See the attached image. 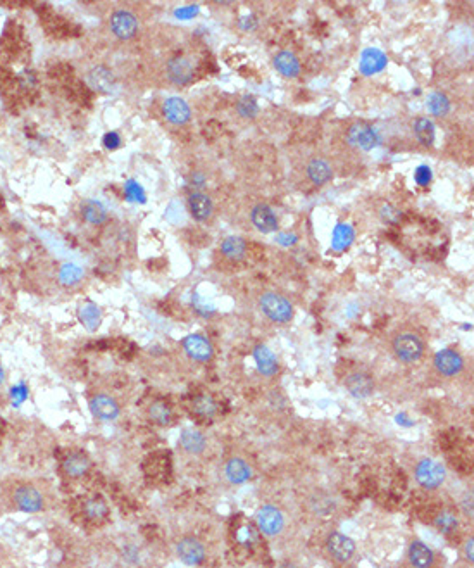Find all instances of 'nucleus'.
Returning <instances> with one entry per match:
<instances>
[{
    "instance_id": "7",
    "label": "nucleus",
    "mask_w": 474,
    "mask_h": 568,
    "mask_svg": "<svg viewBox=\"0 0 474 568\" xmlns=\"http://www.w3.org/2000/svg\"><path fill=\"white\" fill-rule=\"evenodd\" d=\"M347 140L352 147L361 149V151H372L381 144V137H379L378 130L368 123L352 125L347 134Z\"/></svg>"
},
{
    "instance_id": "20",
    "label": "nucleus",
    "mask_w": 474,
    "mask_h": 568,
    "mask_svg": "<svg viewBox=\"0 0 474 568\" xmlns=\"http://www.w3.org/2000/svg\"><path fill=\"white\" fill-rule=\"evenodd\" d=\"M90 466H92V461H90L88 455H85L83 451H73L62 459V472L69 479H82L90 472Z\"/></svg>"
},
{
    "instance_id": "33",
    "label": "nucleus",
    "mask_w": 474,
    "mask_h": 568,
    "mask_svg": "<svg viewBox=\"0 0 474 568\" xmlns=\"http://www.w3.org/2000/svg\"><path fill=\"white\" fill-rule=\"evenodd\" d=\"M191 411H193L198 418L211 420V418H214L216 413H218V403L214 401V397L207 396V394H200V396H197L191 401Z\"/></svg>"
},
{
    "instance_id": "3",
    "label": "nucleus",
    "mask_w": 474,
    "mask_h": 568,
    "mask_svg": "<svg viewBox=\"0 0 474 568\" xmlns=\"http://www.w3.org/2000/svg\"><path fill=\"white\" fill-rule=\"evenodd\" d=\"M414 477L421 489L424 491H437L444 486L447 479V470L440 461L433 458H423L417 461L414 468Z\"/></svg>"
},
{
    "instance_id": "13",
    "label": "nucleus",
    "mask_w": 474,
    "mask_h": 568,
    "mask_svg": "<svg viewBox=\"0 0 474 568\" xmlns=\"http://www.w3.org/2000/svg\"><path fill=\"white\" fill-rule=\"evenodd\" d=\"M90 413L97 418L99 421H114L120 418L121 406L116 401V397L109 396V394H97L90 399L88 403Z\"/></svg>"
},
{
    "instance_id": "10",
    "label": "nucleus",
    "mask_w": 474,
    "mask_h": 568,
    "mask_svg": "<svg viewBox=\"0 0 474 568\" xmlns=\"http://www.w3.org/2000/svg\"><path fill=\"white\" fill-rule=\"evenodd\" d=\"M111 31L116 35L120 40H131L138 33V17L135 12L128 9H117L111 14L109 19Z\"/></svg>"
},
{
    "instance_id": "11",
    "label": "nucleus",
    "mask_w": 474,
    "mask_h": 568,
    "mask_svg": "<svg viewBox=\"0 0 474 568\" xmlns=\"http://www.w3.org/2000/svg\"><path fill=\"white\" fill-rule=\"evenodd\" d=\"M433 365L438 375L445 378H454L464 370V358L461 356L459 351L447 347V349H442L435 354Z\"/></svg>"
},
{
    "instance_id": "43",
    "label": "nucleus",
    "mask_w": 474,
    "mask_h": 568,
    "mask_svg": "<svg viewBox=\"0 0 474 568\" xmlns=\"http://www.w3.org/2000/svg\"><path fill=\"white\" fill-rule=\"evenodd\" d=\"M414 180H416V183L419 187L430 185L431 180H433V172H431L430 166H426V165L417 166L416 172H414Z\"/></svg>"
},
{
    "instance_id": "5",
    "label": "nucleus",
    "mask_w": 474,
    "mask_h": 568,
    "mask_svg": "<svg viewBox=\"0 0 474 568\" xmlns=\"http://www.w3.org/2000/svg\"><path fill=\"white\" fill-rule=\"evenodd\" d=\"M324 548H326V553L334 560L336 563H345L352 562L357 553V546H355V541L347 534H341V532H330L324 539Z\"/></svg>"
},
{
    "instance_id": "8",
    "label": "nucleus",
    "mask_w": 474,
    "mask_h": 568,
    "mask_svg": "<svg viewBox=\"0 0 474 568\" xmlns=\"http://www.w3.org/2000/svg\"><path fill=\"white\" fill-rule=\"evenodd\" d=\"M12 500L17 510L23 513H40L45 508L44 494L35 486H28V484L16 487Z\"/></svg>"
},
{
    "instance_id": "30",
    "label": "nucleus",
    "mask_w": 474,
    "mask_h": 568,
    "mask_svg": "<svg viewBox=\"0 0 474 568\" xmlns=\"http://www.w3.org/2000/svg\"><path fill=\"white\" fill-rule=\"evenodd\" d=\"M82 216L90 225H102L107 219V209L102 202L88 199V201H83Z\"/></svg>"
},
{
    "instance_id": "24",
    "label": "nucleus",
    "mask_w": 474,
    "mask_h": 568,
    "mask_svg": "<svg viewBox=\"0 0 474 568\" xmlns=\"http://www.w3.org/2000/svg\"><path fill=\"white\" fill-rule=\"evenodd\" d=\"M273 64L276 71L285 78H297L301 75V61L297 55L290 51H280L273 59Z\"/></svg>"
},
{
    "instance_id": "19",
    "label": "nucleus",
    "mask_w": 474,
    "mask_h": 568,
    "mask_svg": "<svg viewBox=\"0 0 474 568\" xmlns=\"http://www.w3.org/2000/svg\"><path fill=\"white\" fill-rule=\"evenodd\" d=\"M254 360H256L257 370L263 377L271 378L280 372V361H278L276 354L264 344L254 347Z\"/></svg>"
},
{
    "instance_id": "14",
    "label": "nucleus",
    "mask_w": 474,
    "mask_h": 568,
    "mask_svg": "<svg viewBox=\"0 0 474 568\" xmlns=\"http://www.w3.org/2000/svg\"><path fill=\"white\" fill-rule=\"evenodd\" d=\"M181 346H183L184 354L198 363H207L214 356V347H212L211 340L200 333H191V336L184 337Z\"/></svg>"
},
{
    "instance_id": "28",
    "label": "nucleus",
    "mask_w": 474,
    "mask_h": 568,
    "mask_svg": "<svg viewBox=\"0 0 474 568\" xmlns=\"http://www.w3.org/2000/svg\"><path fill=\"white\" fill-rule=\"evenodd\" d=\"M78 318L88 332H95L102 323V311L95 302H83L78 309Z\"/></svg>"
},
{
    "instance_id": "1",
    "label": "nucleus",
    "mask_w": 474,
    "mask_h": 568,
    "mask_svg": "<svg viewBox=\"0 0 474 568\" xmlns=\"http://www.w3.org/2000/svg\"><path fill=\"white\" fill-rule=\"evenodd\" d=\"M392 351L400 363L413 365L423 358L424 342L417 333L404 330V332H399L393 337Z\"/></svg>"
},
{
    "instance_id": "39",
    "label": "nucleus",
    "mask_w": 474,
    "mask_h": 568,
    "mask_svg": "<svg viewBox=\"0 0 474 568\" xmlns=\"http://www.w3.org/2000/svg\"><path fill=\"white\" fill-rule=\"evenodd\" d=\"M311 508L316 515H330L334 510V501L330 496L317 494L311 500Z\"/></svg>"
},
{
    "instance_id": "25",
    "label": "nucleus",
    "mask_w": 474,
    "mask_h": 568,
    "mask_svg": "<svg viewBox=\"0 0 474 568\" xmlns=\"http://www.w3.org/2000/svg\"><path fill=\"white\" fill-rule=\"evenodd\" d=\"M433 527L440 532L442 535H455L461 529V518H459V513H455L451 508H444V510L438 511L433 518Z\"/></svg>"
},
{
    "instance_id": "16",
    "label": "nucleus",
    "mask_w": 474,
    "mask_h": 568,
    "mask_svg": "<svg viewBox=\"0 0 474 568\" xmlns=\"http://www.w3.org/2000/svg\"><path fill=\"white\" fill-rule=\"evenodd\" d=\"M250 219H252L254 226L263 233H274L280 228L276 212L267 204L254 205V209L250 211Z\"/></svg>"
},
{
    "instance_id": "44",
    "label": "nucleus",
    "mask_w": 474,
    "mask_h": 568,
    "mask_svg": "<svg viewBox=\"0 0 474 568\" xmlns=\"http://www.w3.org/2000/svg\"><path fill=\"white\" fill-rule=\"evenodd\" d=\"M461 558L464 560V562L468 563L469 567L474 565V538H473V535H469V538L466 539L464 542H462Z\"/></svg>"
},
{
    "instance_id": "42",
    "label": "nucleus",
    "mask_w": 474,
    "mask_h": 568,
    "mask_svg": "<svg viewBox=\"0 0 474 568\" xmlns=\"http://www.w3.org/2000/svg\"><path fill=\"white\" fill-rule=\"evenodd\" d=\"M28 385L26 383H17V385L10 387V403L14 407H19L24 401L28 399Z\"/></svg>"
},
{
    "instance_id": "18",
    "label": "nucleus",
    "mask_w": 474,
    "mask_h": 568,
    "mask_svg": "<svg viewBox=\"0 0 474 568\" xmlns=\"http://www.w3.org/2000/svg\"><path fill=\"white\" fill-rule=\"evenodd\" d=\"M86 80H88V85L100 93H113L116 89V76L107 66L100 64L92 68L86 75Z\"/></svg>"
},
{
    "instance_id": "48",
    "label": "nucleus",
    "mask_w": 474,
    "mask_h": 568,
    "mask_svg": "<svg viewBox=\"0 0 474 568\" xmlns=\"http://www.w3.org/2000/svg\"><path fill=\"white\" fill-rule=\"evenodd\" d=\"M197 12H198L197 6H188V7H183V9H178L176 16L183 17V19H184V17H193Z\"/></svg>"
},
{
    "instance_id": "15",
    "label": "nucleus",
    "mask_w": 474,
    "mask_h": 568,
    "mask_svg": "<svg viewBox=\"0 0 474 568\" xmlns=\"http://www.w3.org/2000/svg\"><path fill=\"white\" fill-rule=\"evenodd\" d=\"M193 75H195V66L188 57L176 55V57L167 61V78H169L173 83H176V85H180V86L188 85V83L193 80Z\"/></svg>"
},
{
    "instance_id": "22",
    "label": "nucleus",
    "mask_w": 474,
    "mask_h": 568,
    "mask_svg": "<svg viewBox=\"0 0 474 568\" xmlns=\"http://www.w3.org/2000/svg\"><path fill=\"white\" fill-rule=\"evenodd\" d=\"M188 211H190L191 218L197 221H207L214 212V204H212L211 197L204 192H193L188 197Z\"/></svg>"
},
{
    "instance_id": "26",
    "label": "nucleus",
    "mask_w": 474,
    "mask_h": 568,
    "mask_svg": "<svg viewBox=\"0 0 474 568\" xmlns=\"http://www.w3.org/2000/svg\"><path fill=\"white\" fill-rule=\"evenodd\" d=\"M180 444L183 448L184 452L188 455H202L207 448V439L202 434L200 430H195V428H184L180 435Z\"/></svg>"
},
{
    "instance_id": "23",
    "label": "nucleus",
    "mask_w": 474,
    "mask_h": 568,
    "mask_svg": "<svg viewBox=\"0 0 474 568\" xmlns=\"http://www.w3.org/2000/svg\"><path fill=\"white\" fill-rule=\"evenodd\" d=\"M226 480L233 486H242L252 479V468L242 458H229L225 465Z\"/></svg>"
},
{
    "instance_id": "4",
    "label": "nucleus",
    "mask_w": 474,
    "mask_h": 568,
    "mask_svg": "<svg viewBox=\"0 0 474 568\" xmlns=\"http://www.w3.org/2000/svg\"><path fill=\"white\" fill-rule=\"evenodd\" d=\"M256 525L266 538H280L287 529V517L274 504H264L257 510Z\"/></svg>"
},
{
    "instance_id": "38",
    "label": "nucleus",
    "mask_w": 474,
    "mask_h": 568,
    "mask_svg": "<svg viewBox=\"0 0 474 568\" xmlns=\"http://www.w3.org/2000/svg\"><path fill=\"white\" fill-rule=\"evenodd\" d=\"M236 113L243 120H254V118H257V114H259V104H257L256 97L249 95V93L240 97L236 100Z\"/></svg>"
},
{
    "instance_id": "35",
    "label": "nucleus",
    "mask_w": 474,
    "mask_h": 568,
    "mask_svg": "<svg viewBox=\"0 0 474 568\" xmlns=\"http://www.w3.org/2000/svg\"><path fill=\"white\" fill-rule=\"evenodd\" d=\"M428 111L437 118H445L451 113V100L444 92H433L426 100Z\"/></svg>"
},
{
    "instance_id": "27",
    "label": "nucleus",
    "mask_w": 474,
    "mask_h": 568,
    "mask_svg": "<svg viewBox=\"0 0 474 568\" xmlns=\"http://www.w3.org/2000/svg\"><path fill=\"white\" fill-rule=\"evenodd\" d=\"M307 176L317 187L326 185V183L333 178V168H331L330 163L324 161V159L314 158L311 159L307 165Z\"/></svg>"
},
{
    "instance_id": "46",
    "label": "nucleus",
    "mask_w": 474,
    "mask_h": 568,
    "mask_svg": "<svg viewBox=\"0 0 474 568\" xmlns=\"http://www.w3.org/2000/svg\"><path fill=\"white\" fill-rule=\"evenodd\" d=\"M104 145H106L109 151H114V149H117L121 145V137L116 131H111V134H107L106 137H104Z\"/></svg>"
},
{
    "instance_id": "45",
    "label": "nucleus",
    "mask_w": 474,
    "mask_h": 568,
    "mask_svg": "<svg viewBox=\"0 0 474 568\" xmlns=\"http://www.w3.org/2000/svg\"><path fill=\"white\" fill-rule=\"evenodd\" d=\"M459 510L464 517L473 518L474 517V500H473V491H468V493L462 496L461 503H459Z\"/></svg>"
},
{
    "instance_id": "34",
    "label": "nucleus",
    "mask_w": 474,
    "mask_h": 568,
    "mask_svg": "<svg viewBox=\"0 0 474 568\" xmlns=\"http://www.w3.org/2000/svg\"><path fill=\"white\" fill-rule=\"evenodd\" d=\"M149 418L155 425L166 427V425H171V421H173V410H171V406L166 401H154L149 406Z\"/></svg>"
},
{
    "instance_id": "49",
    "label": "nucleus",
    "mask_w": 474,
    "mask_h": 568,
    "mask_svg": "<svg viewBox=\"0 0 474 568\" xmlns=\"http://www.w3.org/2000/svg\"><path fill=\"white\" fill-rule=\"evenodd\" d=\"M278 568H302V567H298V565H297V563H292V562H283V563H281V565H280V567H278Z\"/></svg>"
},
{
    "instance_id": "32",
    "label": "nucleus",
    "mask_w": 474,
    "mask_h": 568,
    "mask_svg": "<svg viewBox=\"0 0 474 568\" xmlns=\"http://www.w3.org/2000/svg\"><path fill=\"white\" fill-rule=\"evenodd\" d=\"M221 253L229 261L243 259L247 253V242L238 235H228L221 242Z\"/></svg>"
},
{
    "instance_id": "29",
    "label": "nucleus",
    "mask_w": 474,
    "mask_h": 568,
    "mask_svg": "<svg viewBox=\"0 0 474 568\" xmlns=\"http://www.w3.org/2000/svg\"><path fill=\"white\" fill-rule=\"evenodd\" d=\"M413 131L416 140L419 142L423 147H431V145L435 144L437 130H435V123L430 118H417V120H414Z\"/></svg>"
},
{
    "instance_id": "17",
    "label": "nucleus",
    "mask_w": 474,
    "mask_h": 568,
    "mask_svg": "<svg viewBox=\"0 0 474 568\" xmlns=\"http://www.w3.org/2000/svg\"><path fill=\"white\" fill-rule=\"evenodd\" d=\"M162 116L173 125H184L190 121L191 109L181 97H169L162 104Z\"/></svg>"
},
{
    "instance_id": "47",
    "label": "nucleus",
    "mask_w": 474,
    "mask_h": 568,
    "mask_svg": "<svg viewBox=\"0 0 474 568\" xmlns=\"http://www.w3.org/2000/svg\"><path fill=\"white\" fill-rule=\"evenodd\" d=\"M123 558L128 560L130 563H138L140 562V553H138V549L135 546H126L123 549Z\"/></svg>"
},
{
    "instance_id": "31",
    "label": "nucleus",
    "mask_w": 474,
    "mask_h": 568,
    "mask_svg": "<svg viewBox=\"0 0 474 568\" xmlns=\"http://www.w3.org/2000/svg\"><path fill=\"white\" fill-rule=\"evenodd\" d=\"M83 511H85V517L88 520L102 522L109 515V504H107V501L102 496H92L83 504Z\"/></svg>"
},
{
    "instance_id": "40",
    "label": "nucleus",
    "mask_w": 474,
    "mask_h": 568,
    "mask_svg": "<svg viewBox=\"0 0 474 568\" xmlns=\"http://www.w3.org/2000/svg\"><path fill=\"white\" fill-rule=\"evenodd\" d=\"M379 218L385 223H388V225H399L400 219H402V211H400L399 208H395L393 204L385 202V204H381V208H379Z\"/></svg>"
},
{
    "instance_id": "6",
    "label": "nucleus",
    "mask_w": 474,
    "mask_h": 568,
    "mask_svg": "<svg viewBox=\"0 0 474 568\" xmlns=\"http://www.w3.org/2000/svg\"><path fill=\"white\" fill-rule=\"evenodd\" d=\"M176 556L183 565L198 567L207 558V549L193 535H184L176 544Z\"/></svg>"
},
{
    "instance_id": "9",
    "label": "nucleus",
    "mask_w": 474,
    "mask_h": 568,
    "mask_svg": "<svg viewBox=\"0 0 474 568\" xmlns=\"http://www.w3.org/2000/svg\"><path fill=\"white\" fill-rule=\"evenodd\" d=\"M406 556L410 568H438L437 551L419 539L409 542Z\"/></svg>"
},
{
    "instance_id": "36",
    "label": "nucleus",
    "mask_w": 474,
    "mask_h": 568,
    "mask_svg": "<svg viewBox=\"0 0 474 568\" xmlns=\"http://www.w3.org/2000/svg\"><path fill=\"white\" fill-rule=\"evenodd\" d=\"M85 277V271H83L82 266L75 263H66L62 264L61 271H59V284L64 285V287H73V285L79 284Z\"/></svg>"
},
{
    "instance_id": "41",
    "label": "nucleus",
    "mask_w": 474,
    "mask_h": 568,
    "mask_svg": "<svg viewBox=\"0 0 474 568\" xmlns=\"http://www.w3.org/2000/svg\"><path fill=\"white\" fill-rule=\"evenodd\" d=\"M124 194H126L128 201L131 202H140V204H144V202L147 201L145 190L142 189V185L137 180H128V182L124 183Z\"/></svg>"
},
{
    "instance_id": "12",
    "label": "nucleus",
    "mask_w": 474,
    "mask_h": 568,
    "mask_svg": "<svg viewBox=\"0 0 474 568\" xmlns=\"http://www.w3.org/2000/svg\"><path fill=\"white\" fill-rule=\"evenodd\" d=\"M343 385L347 389V392L352 397H355V399H368L369 396H372V392L376 389L375 377L369 372L364 370H354L350 374H347V377L343 380Z\"/></svg>"
},
{
    "instance_id": "2",
    "label": "nucleus",
    "mask_w": 474,
    "mask_h": 568,
    "mask_svg": "<svg viewBox=\"0 0 474 568\" xmlns=\"http://www.w3.org/2000/svg\"><path fill=\"white\" fill-rule=\"evenodd\" d=\"M259 308L271 322L280 323V325H285L294 318V304L280 292H264L259 297Z\"/></svg>"
},
{
    "instance_id": "21",
    "label": "nucleus",
    "mask_w": 474,
    "mask_h": 568,
    "mask_svg": "<svg viewBox=\"0 0 474 568\" xmlns=\"http://www.w3.org/2000/svg\"><path fill=\"white\" fill-rule=\"evenodd\" d=\"M388 64V57L379 48H366L359 61V69L364 76H372L381 73Z\"/></svg>"
},
{
    "instance_id": "50",
    "label": "nucleus",
    "mask_w": 474,
    "mask_h": 568,
    "mask_svg": "<svg viewBox=\"0 0 474 568\" xmlns=\"http://www.w3.org/2000/svg\"><path fill=\"white\" fill-rule=\"evenodd\" d=\"M3 380H6V372H3V368L0 367V385L3 383Z\"/></svg>"
},
{
    "instance_id": "37",
    "label": "nucleus",
    "mask_w": 474,
    "mask_h": 568,
    "mask_svg": "<svg viewBox=\"0 0 474 568\" xmlns=\"http://www.w3.org/2000/svg\"><path fill=\"white\" fill-rule=\"evenodd\" d=\"M352 240H354V230H352L350 225L340 223V225L334 226L333 237H331V244H333L334 249H347L352 244Z\"/></svg>"
}]
</instances>
